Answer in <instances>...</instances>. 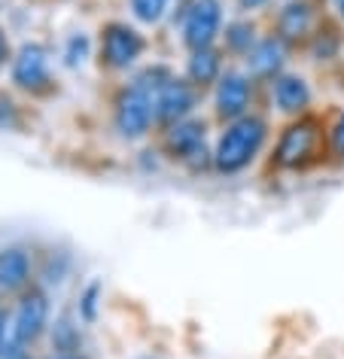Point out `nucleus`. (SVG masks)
<instances>
[{
  "mask_svg": "<svg viewBox=\"0 0 344 359\" xmlns=\"http://www.w3.org/2000/svg\"><path fill=\"white\" fill-rule=\"evenodd\" d=\"M13 79L22 88H37L46 83V52L40 46H22L13 65Z\"/></svg>",
  "mask_w": 344,
  "mask_h": 359,
  "instance_id": "obj_12",
  "label": "nucleus"
},
{
  "mask_svg": "<svg viewBox=\"0 0 344 359\" xmlns=\"http://www.w3.org/2000/svg\"><path fill=\"white\" fill-rule=\"evenodd\" d=\"M195 104V95L192 88H189V83H183V79H171V83L165 88H159L156 95H152V107H156V119L168 122V125H177L183 122L189 110H192Z\"/></svg>",
  "mask_w": 344,
  "mask_h": 359,
  "instance_id": "obj_6",
  "label": "nucleus"
},
{
  "mask_svg": "<svg viewBox=\"0 0 344 359\" xmlns=\"http://www.w3.org/2000/svg\"><path fill=\"white\" fill-rule=\"evenodd\" d=\"M274 104L280 113H289V116L305 113L307 104H311V86L296 74H280L274 79Z\"/></svg>",
  "mask_w": 344,
  "mask_h": 359,
  "instance_id": "obj_11",
  "label": "nucleus"
},
{
  "mask_svg": "<svg viewBox=\"0 0 344 359\" xmlns=\"http://www.w3.org/2000/svg\"><path fill=\"white\" fill-rule=\"evenodd\" d=\"M213 104H216V116L220 119H241L247 116V107H250V79L244 74H223L216 79V92H213Z\"/></svg>",
  "mask_w": 344,
  "mask_h": 359,
  "instance_id": "obj_5",
  "label": "nucleus"
},
{
  "mask_svg": "<svg viewBox=\"0 0 344 359\" xmlns=\"http://www.w3.org/2000/svg\"><path fill=\"white\" fill-rule=\"evenodd\" d=\"M220 25H223L220 0H195L183 22V43L192 52L207 49L216 40V34H220Z\"/></svg>",
  "mask_w": 344,
  "mask_h": 359,
  "instance_id": "obj_3",
  "label": "nucleus"
},
{
  "mask_svg": "<svg viewBox=\"0 0 344 359\" xmlns=\"http://www.w3.org/2000/svg\"><path fill=\"white\" fill-rule=\"evenodd\" d=\"M220 55L207 46V49H198L192 52V58H189V79H192L195 86H211L220 79Z\"/></svg>",
  "mask_w": 344,
  "mask_h": 359,
  "instance_id": "obj_15",
  "label": "nucleus"
},
{
  "mask_svg": "<svg viewBox=\"0 0 344 359\" xmlns=\"http://www.w3.org/2000/svg\"><path fill=\"white\" fill-rule=\"evenodd\" d=\"M61 359H79V356H61Z\"/></svg>",
  "mask_w": 344,
  "mask_h": 359,
  "instance_id": "obj_26",
  "label": "nucleus"
},
{
  "mask_svg": "<svg viewBox=\"0 0 344 359\" xmlns=\"http://www.w3.org/2000/svg\"><path fill=\"white\" fill-rule=\"evenodd\" d=\"M284 58H286L284 40H280V37H265V40H259L256 46L250 49L247 67H250L253 76L277 79L280 76V67H284Z\"/></svg>",
  "mask_w": 344,
  "mask_h": 359,
  "instance_id": "obj_10",
  "label": "nucleus"
},
{
  "mask_svg": "<svg viewBox=\"0 0 344 359\" xmlns=\"http://www.w3.org/2000/svg\"><path fill=\"white\" fill-rule=\"evenodd\" d=\"M28 280V256L22 250H0V290H19Z\"/></svg>",
  "mask_w": 344,
  "mask_h": 359,
  "instance_id": "obj_14",
  "label": "nucleus"
},
{
  "mask_svg": "<svg viewBox=\"0 0 344 359\" xmlns=\"http://www.w3.org/2000/svg\"><path fill=\"white\" fill-rule=\"evenodd\" d=\"M277 31H280V40L284 43H293L311 31V10H307L305 0H293V4H286L284 10H280Z\"/></svg>",
  "mask_w": 344,
  "mask_h": 359,
  "instance_id": "obj_13",
  "label": "nucleus"
},
{
  "mask_svg": "<svg viewBox=\"0 0 344 359\" xmlns=\"http://www.w3.org/2000/svg\"><path fill=\"white\" fill-rule=\"evenodd\" d=\"M4 58H6V40H4V34H0V65H4Z\"/></svg>",
  "mask_w": 344,
  "mask_h": 359,
  "instance_id": "obj_22",
  "label": "nucleus"
},
{
  "mask_svg": "<svg viewBox=\"0 0 344 359\" xmlns=\"http://www.w3.org/2000/svg\"><path fill=\"white\" fill-rule=\"evenodd\" d=\"M165 6H168V0H131V10L134 15H138L140 22H159L161 15H165Z\"/></svg>",
  "mask_w": 344,
  "mask_h": 359,
  "instance_id": "obj_17",
  "label": "nucleus"
},
{
  "mask_svg": "<svg viewBox=\"0 0 344 359\" xmlns=\"http://www.w3.org/2000/svg\"><path fill=\"white\" fill-rule=\"evenodd\" d=\"M46 317H49L46 299H43L40 292L25 295L22 304H19V313H15V326H13L15 344H31V341L43 332V326H46Z\"/></svg>",
  "mask_w": 344,
  "mask_h": 359,
  "instance_id": "obj_8",
  "label": "nucleus"
},
{
  "mask_svg": "<svg viewBox=\"0 0 344 359\" xmlns=\"http://www.w3.org/2000/svg\"><path fill=\"white\" fill-rule=\"evenodd\" d=\"M98 292H101L98 286H88L86 295H83V308L79 311H83L86 320H95V313H98Z\"/></svg>",
  "mask_w": 344,
  "mask_h": 359,
  "instance_id": "obj_20",
  "label": "nucleus"
},
{
  "mask_svg": "<svg viewBox=\"0 0 344 359\" xmlns=\"http://www.w3.org/2000/svg\"><path fill=\"white\" fill-rule=\"evenodd\" d=\"M265 122L259 116H241L229 122V128L220 134L213 149V165L220 174H238L259 156L262 143H265Z\"/></svg>",
  "mask_w": 344,
  "mask_h": 359,
  "instance_id": "obj_1",
  "label": "nucleus"
},
{
  "mask_svg": "<svg viewBox=\"0 0 344 359\" xmlns=\"http://www.w3.org/2000/svg\"><path fill=\"white\" fill-rule=\"evenodd\" d=\"M256 34H253V25L250 22H232L225 25V46L238 55H250V49L256 46Z\"/></svg>",
  "mask_w": 344,
  "mask_h": 359,
  "instance_id": "obj_16",
  "label": "nucleus"
},
{
  "mask_svg": "<svg viewBox=\"0 0 344 359\" xmlns=\"http://www.w3.org/2000/svg\"><path fill=\"white\" fill-rule=\"evenodd\" d=\"M86 52H88V40L83 37V34H77V37H70V40H67V52H65L67 67H77L79 61L86 58Z\"/></svg>",
  "mask_w": 344,
  "mask_h": 359,
  "instance_id": "obj_18",
  "label": "nucleus"
},
{
  "mask_svg": "<svg viewBox=\"0 0 344 359\" xmlns=\"http://www.w3.org/2000/svg\"><path fill=\"white\" fill-rule=\"evenodd\" d=\"M332 152L338 158H344V110L338 113V119L332 125Z\"/></svg>",
  "mask_w": 344,
  "mask_h": 359,
  "instance_id": "obj_19",
  "label": "nucleus"
},
{
  "mask_svg": "<svg viewBox=\"0 0 344 359\" xmlns=\"http://www.w3.org/2000/svg\"><path fill=\"white\" fill-rule=\"evenodd\" d=\"M152 116H156V107H152V97L143 92V88H128L122 92L119 104H116V128H119L125 137H140L147 134Z\"/></svg>",
  "mask_w": 344,
  "mask_h": 359,
  "instance_id": "obj_4",
  "label": "nucleus"
},
{
  "mask_svg": "<svg viewBox=\"0 0 344 359\" xmlns=\"http://www.w3.org/2000/svg\"><path fill=\"white\" fill-rule=\"evenodd\" d=\"M317 143H320V125L314 119H298L280 134L274 161L280 168H302L317 152Z\"/></svg>",
  "mask_w": 344,
  "mask_h": 359,
  "instance_id": "obj_2",
  "label": "nucleus"
},
{
  "mask_svg": "<svg viewBox=\"0 0 344 359\" xmlns=\"http://www.w3.org/2000/svg\"><path fill=\"white\" fill-rule=\"evenodd\" d=\"M6 359H22V353H19V344L10 347V353H6Z\"/></svg>",
  "mask_w": 344,
  "mask_h": 359,
  "instance_id": "obj_23",
  "label": "nucleus"
},
{
  "mask_svg": "<svg viewBox=\"0 0 344 359\" xmlns=\"http://www.w3.org/2000/svg\"><path fill=\"white\" fill-rule=\"evenodd\" d=\"M332 4H335V10H338V15L344 19V0H332Z\"/></svg>",
  "mask_w": 344,
  "mask_h": 359,
  "instance_id": "obj_25",
  "label": "nucleus"
},
{
  "mask_svg": "<svg viewBox=\"0 0 344 359\" xmlns=\"http://www.w3.org/2000/svg\"><path fill=\"white\" fill-rule=\"evenodd\" d=\"M241 10H259V6H265L268 0H238Z\"/></svg>",
  "mask_w": 344,
  "mask_h": 359,
  "instance_id": "obj_21",
  "label": "nucleus"
},
{
  "mask_svg": "<svg viewBox=\"0 0 344 359\" xmlns=\"http://www.w3.org/2000/svg\"><path fill=\"white\" fill-rule=\"evenodd\" d=\"M168 149L174 152L177 158L195 165L198 156H207L204 152V122H198V119L177 122L174 128L168 131Z\"/></svg>",
  "mask_w": 344,
  "mask_h": 359,
  "instance_id": "obj_9",
  "label": "nucleus"
},
{
  "mask_svg": "<svg viewBox=\"0 0 344 359\" xmlns=\"http://www.w3.org/2000/svg\"><path fill=\"white\" fill-rule=\"evenodd\" d=\"M101 49H104V61L110 67H128V65H134V58L140 55L143 40L131 28H125V25H110V28L104 31Z\"/></svg>",
  "mask_w": 344,
  "mask_h": 359,
  "instance_id": "obj_7",
  "label": "nucleus"
},
{
  "mask_svg": "<svg viewBox=\"0 0 344 359\" xmlns=\"http://www.w3.org/2000/svg\"><path fill=\"white\" fill-rule=\"evenodd\" d=\"M4 332H6V317L0 313V344H4Z\"/></svg>",
  "mask_w": 344,
  "mask_h": 359,
  "instance_id": "obj_24",
  "label": "nucleus"
}]
</instances>
